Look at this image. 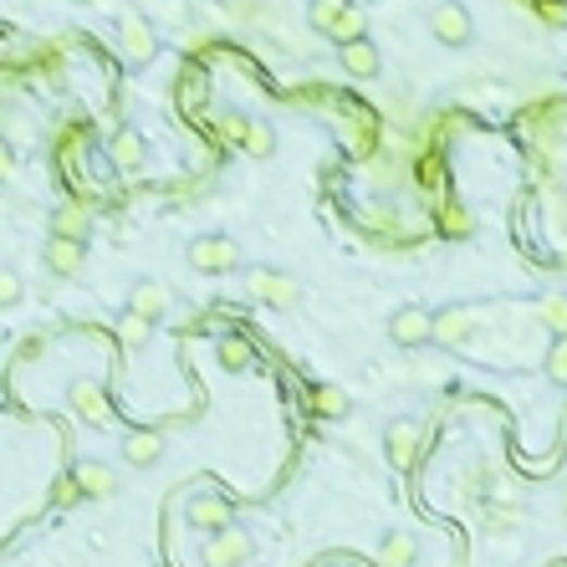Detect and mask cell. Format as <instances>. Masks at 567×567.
<instances>
[{
	"label": "cell",
	"instance_id": "1",
	"mask_svg": "<svg viewBox=\"0 0 567 567\" xmlns=\"http://www.w3.org/2000/svg\"><path fill=\"white\" fill-rule=\"evenodd\" d=\"M312 26L337 36V47L363 36V16H358V5H348V0H312Z\"/></svg>",
	"mask_w": 567,
	"mask_h": 567
},
{
	"label": "cell",
	"instance_id": "2",
	"mask_svg": "<svg viewBox=\"0 0 567 567\" xmlns=\"http://www.w3.org/2000/svg\"><path fill=\"white\" fill-rule=\"evenodd\" d=\"M189 267L205 271V276L235 271V267H241V246L225 241V235H200V241H189Z\"/></svg>",
	"mask_w": 567,
	"mask_h": 567
},
{
	"label": "cell",
	"instance_id": "3",
	"mask_svg": "<svg viewBox=\"0 0 567 567\" xmlns=\"http://www.w3.org/2000/svg\"><path fill=\"white\" fill-rule=\"evenodd\" d=\"M430 32L440 47H466L470 36H476V26H470V11L460 0H440L430 11Z\"/></svg>",
	"mask_w": 567,
	"mask_h": 567
},
{
	"label": "cell",
	"instance_id": "4",
	"mask_svg": "<svg viewBox=\"0 0 567 567\" xmlns=\"http://www.w3.org/2000/svg\"><path fill=\"white\" fill-rule=\"evenodd\" d=\"M246 286H250V297L267 301V307H297L301 301V286L286 271H271V267H256L246 276Z\"/></svg>",
	"mask_w": 567,
	"mask_h": 567
},
{
	"label": "cell",
	"instance_id": "5",
	"mask_svg": "<svg viewBox=\"0 0 567 567\" xmlns=\"http://www.w3.org/2000/svg\"><path fill=\"white\" fill-rule=\"evenodd\" d=\"M250 552H256L250 532H241V527H225V532H215L210 542H205V567H246Z\"/></svg>",
	"mask_w": 567,
	"mask_h": 567
},
{
	"label": "cell",
	"instance_id": "6",
	"mask_svg": "<svg viewBox=\"0 0 567 567\" xmlns=\"http://www.w3.org/2000/svg\"><path fill=\"white\" fill-rule=\"evenodd\" d=\"M470 337H476V312H470V307H445V312H434L430 343H440V348H466Z\"/></svg>",
	"mask_w": 567,
	"mask_h": 567
},
{
	"label": "cell",
	"instance_id": "7",
	"mask_svg": "<svg viewBox=\"0 0 567 567\" xmlns=\"http://www.w3.org/2000/svg\"><path fill=\"white\" fill-rule=\"evenodd\" d=\"M184 517H189V527H200V532H225V527H235L231 517V501H220L210 496V491H200V496H189L184 501Z\"/></svg>",
	"mask_w": 567,
	"mask_h": 567
},
{
	"label": "cell",
	"instance_id": "8",
	"mask_svg": "<svg viewBox=\"0 0 567 567\" xmlns=\"http://www.w3.org/2000/svg\"><path fill=\"white\" fill-rule=\"evenodd\" d=\"M384 451H389V466H394V470L415 466V460H419V424H415V419H389Z\"/></svg>",
	"mask_w": 567,
	"mask_h": 567
},
{
	"label": "cell",
	"instance_id": "9",
	"mask_svg": "<svg viewBox=\"0 0 567 567\" xmlns=\"http://www.w3.org/2000/svg\"><path fill=\"white\" fill-rule=\"evenodd\" d=\"M430 328H434V312H424V307H399L394 322H389V337H394L399 348H424V343H430Z\"/></svg>",
	"mask_w": 567,
	"mask_h": 567
},
{
	"label": "cell",
	"instance_id": "10",
	"mask_svg": "<svg viewBox=\"0 0 567 567\" xmlns=\"http://www.w3.org/2000/svg\"><path fill=\"white\" fill-rule=\"evenodd\" d=\"M67 404L87 419V424H98V430L113 419V409H108V394H102L93 379H72V384H67Z\"/></svg>",
	"mask_w": 567,
	"mask_h": 567
},
{
	"label": "cell",
	"instance_id": "11",
	"mask_svg": "<svg viewBox=\"0 0 567 567\" xmlns=\"http://www.w3.org/2000/svg\"><path fill=\"white\" fill-rule=\"evenodd\" d=\"M118 32H123V62H134V67L153 62V51H159V36L149 32V21L123 16V21H118Z\"/></svg>",
	"mask_w": 567,
	"mask_h": 567
},
{
	"label": "cell",
	"instance_id": "12",
	"mask_svg": "<svg viewBox=\"0 0 567 567\" xmlns=\"http://www.w3.org/2000/svg\"><path fill=\"white\" fill-rule=\"evenodd\" d=\"M123 460L138 466V470L159 466V460H164V434H159V430H134L128 440H123Z\"/></svg>",
	"mask_w": 567,
	"mask_h": 567
},
{
	"label": "cell",
	"instance_id": "13",
	"mask_svg": "<svg viewBox=\"0 0 567 567\" xmlns=\"http://www.w3.org/2000/svg\"><path fill=\"white\" fill-rule=\"evenodd\" d=\"M337 62H343V72H348V77H379V47H373L368 36H358V41H343V47H337Z\"/></svg>",
	"mask_w": 567,
	"mask_h": 567
},
{
	"label": "cell",
	"instance_id": "14",
	"mask_svg": "<svg viewBox=\"0 0 567 567\" xmlns=\"http://www.w3.org/2000/svg\"><path fill=\"white\" fill-rule=\"evenodd\" d=\"M87 231H93V215H87L77 200H67V205H57V210H51V235H57V241H83V246H87Z\"/></svg>",
	"mask_w": 567,
	"mask_h": 567
},
{
	"label": "cell",
	"instance_id": "15",
	"mask_svg": "<svg viewBox=\"0 0 567 567\" xmlns=\"http://www.w3.org/2000/svg\"><path fill=\"white\" fill-rule=\"evenodd\" d=\"M83 241H57L51 235L47 246H41V261H47L51 276H72V271H83Z\"/></svg>",
	"mask_w": 567,
	"mask_h": 567
},
{
	"label": "cell",
	"instance_id": "16",
	"mask_svg": "<svg viewBox=\"0 0 567 567\" xmlns=\"http://www.w3.org/2000/svg\"><path fill=\"white\" fill-rule=\"evenodd\" d=\"M72 485H77L83 496H113L118 476H113V466H102V460H83V466L72 470Z\"/></svg>",
	"mask_w": 567,
	"mask_h": 567
},
{
	"label": "cell",
	"instance_id": "17",
	"mask_svg": "<svg viewBox=\"0 0 567 567\" xmlns=\"http://www.w3.org/2000/svg\"><path fill=\"white\" fill-rule=\"evenodd\" d=\"M235 138L246 144L250 159H271V153H276V128H271L267 118H246V123H235Z\"/></svg>",
	"mask_w": 567,
	"mask_h": 567
},
{
	"label": "cell",
	"instance_id": "18",
	"mask_svg": "<svg viewBox=\"0 0 567 567\" xmlns=\"http://www.w3.org/2000/svg\"><path fill=\"white\" fill-rule=\"evenodd\" d=\"M164 307H169V292L159 282H134V292H128V312L144 322L153 318H164Z\"/></svg>",
	"mask_w": 567,
	"mask_h": 567
},
{
	"label": "cell",
	"instance_id": "19",
	"mask_svg": "<svg viewBox=\"0 0 567 567\" xmlns=\"http://www.w3.org/2000/svg\"><path fill=\"white\" fill-rule=\"evenodd\" d=\"M419 557V537L415 532H389L384 547H379V563L384 567H415Z\"/></svg>",
	"mask_w": 567,
	"mask_h": 567
},
{
	"label": "cell",
	"instance_id": "20",
	"mask_svg": "<svg viewBox=\"0 0 567 567\" xmlns=\"http://www.w3.org/2000/svg\"><path fill=\"white\" fill-rule=\"evenodd\" d=\"M113 159H118L123 169H138L144 159H149V144L138 138V128H123V134L113 138Z\"/></svg>",
	"mask_w": 567,
	"mask_h": 567
},
{
	"label": "cell",
	"instance_id": "21",
	"mask_svg": "<svg viewBox=\"0 0 567 567\" xmlns=\"http://www.w3.org/2000/svg\"><path fill=\"white\" fill-rule=\"evenodd\" d=\"M307 399H312V415H322V419H343V415H348V394L333 389V384H318Z\"/></svg>",
	"mask_w": 567,
	"mask_h": 567
},
{
	"label": "cell",
	"instance_id": "22",
	"mask_svg": "<svg viewBox=\"0 0 567 567\" xmlns=\"http://www.w3.org/2000/svg\"><path fill=\"white\" fill-rule=\"evenodd\" d=\"M537 312H542V322H547L552 333L567 337V297H557V292H552V297L537 301Z\"/></svg>",
	"mask_w": 567,
	"mask_h": 567
},
{
	"label": "cell",
	"instance_id": "23",
	"mask_svg": "<svg viewBox=\"0 0 567 567\" xmlns=\"http://www.w3.org/2000/svg\"><path fill=\"white\" fill-rule=\"evenodd\" d=\"M118 337H123V348H144V343L153 337V322H144V318H134V312H128V318H123V328H118Z\"/></svg>",
	"mask_w": 567,
	"mask_h": 567
},
{
	"label": "cell",
	"instance_id": "24",
	"mask_svg": "<svg viewBox=\"0 0 567 567\" xmlns=\"http://www.w3.org/2000/svg\"><path fill=\"white\" fill-rule=\"evenodd\" d=\"M547 379L567 389V337H552V348H547Z\"/></svg>",
	"mask_w": 567,
	"mask_h": 567
},
{
	"label": "cell",
	"instance_id": "25",
	"mask_svg": "<svg viewBox=\"0 0 567 567\" xmlns=\"http://www.w3.org/2000/svg\"><path fill=\"white\" fill-rule=\"evenodd\" d=\"M220 363L231 368V373H241V368L250 363V348H246V337H225V343H220Z\"/></svg>",
	"mask_w": 567,
	"mask_h": 567
},
{
	"label": "cell",
	"instance_id": "26",
	"mask_svg": "<svg viewBox=\"0 0 567 567\" xmlns=\"http://www.w3.org/2000/svg\"><path fill=\"white\" fill-rule=\"evenodd\" d=\"M521 501H527V496H521L517 481H496V485H491V506H501V511H517Z\"/></svg>",
	"mask_w": 567,
	"mask_h": 567
},
{
	"label": "cell",
	"instance_id": "27",
	"mask_svg": "<svg viewBox=\"0 0 567 567\" xmlns=\"http://www.w3.org/2000/svg\"><path fill=\"white\" fill-rule=\"evenodd\" d=\"M21 292H26V286H21L16 271H11V267H0V307H16Z\"/></svg>",
	"mask_w": 567,
	"mask_h": 567
},
{
	"label": "cell",
	"instance_id": "28",
	"mask_svg": "<svg viewBox=\"0 0 567 567\" xmlns=\"http://www.w3.org/2000/svg\"><path fill=\"white\" fill-rule=\"evenodd\" d=\"M5 174H11V149L0 144V180H5Z\"/></svg>",
	"mask_w": 567,
	"mask_h": 567
},
{
	"label": "cell",
	"instance_id": "29",
	"mask_svg": "<svg viewBox=\"0 0 567 567\" xmlns=\"http://www.w3.org/2000/svg\"><path fill=\"white\" fill-rule=\"evenodd\" d=\"M77 5H93V0H77Z\"/></svg>",
	"mask_w": 567,
	"mask_h": 567
}]
</instances>
